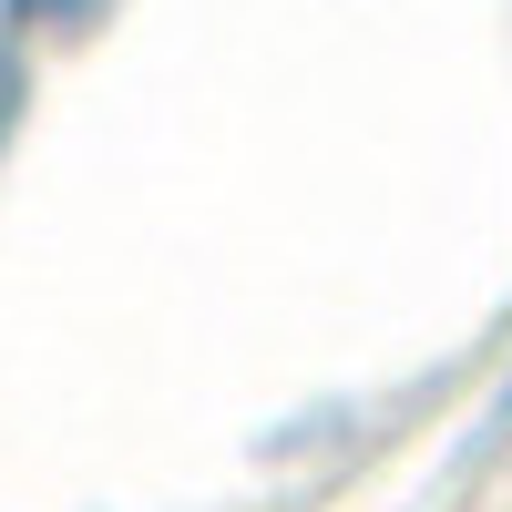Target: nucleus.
<instances>
[{
  "label": "nucleus",
  "mask_w": 512,
  "mask_h": 512,
  "mask_svg": "<svg viewBox=\"0 0 512 512\" xmlns=\"http://www.w3.org/2000/svg\"><path fill=\"white\" fill-rule=\"evenodd\" d=\"M11 11H21V21H82L93 0H11Z\"/></svg>",
  "instance_id": "nucleus-1"
}]
</instances>
